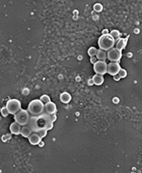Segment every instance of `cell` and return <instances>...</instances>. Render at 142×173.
<instances>
[{
	"mask_svg": "<svg viewBox=\"0 0 142 173\" xmlns=\"http://www.w3.org/2000/svg\"><path fill=\"white\" fill-rule=\"evenodd\" d=\"M53 120L50 114L44 113L38 116H31L28 125L33 132L38 133L41 131H49L53 128Z\"/></svg>",
	"mask_w": 142,
	"mask_h": 173,
	"instance_id": "6da1fadb",
	"label": "cell"
},
{
	"mask_svg": "<svg viewBox=\"0 0 142 173\" xmlns=\"http://www.w3.org/2000/svg\"><path fill=\"white\" fill-rule=\"evenodd\" d=\"M44 106L45 104L40 99H36V100H32L29 103L27 110L31 115L38 116L44 113Z\"/></svg>",
	"mask_w": 142,
	"mask_h": 173,
	"instance_id": "7a4b0ae2",
	"label": "cell"
},
{
	"mask_svg": "<svg viewBox=\"0 0 142 173\" xmlns=\"http://www.w3.org/2000/svg\"><path fill=\"white\" fill-rule=\"evenodd\" d=\"M116 44V41L110 34L101 35L98 39V45L102 50H108L113 49L114 45Z\"/></svg>",
	"mask_w": 142,
	"mask_h": 173,
	"instance_id": "3957f363",
	"label": "cell"
},
{
	"mask_svg": "<svg viewBox=\"0 0 142 173\" xmlns=\"http://www.w3.org/2000/svg\"><path fill=\"white\" fill-rule=\"evenodd\" d=\"M15 121L16 123H18L19 125H27L29 121H30L31 116H30V113L28 112V110H25V109H21L20 112L15 115Z\"/></svg>",
	"mask_w": 142,
	"mask_h": 173,
	"instance_id": "277c9868",
	"label": "cell"
},
{
	"mask_svg": "<svg viewBox=\"0 0 142 173\" xmlns=\"http://www.w3.org/2000/svg\"><path fill=\"white\" fill-rule=\"evenodd\" d=\"M6 107H7L10 114L15 115L18 112L21 110V103L17 99H10L6 103Z\"/></svg>",
	"mask_w": 142,
	"mask_h": 173,
	"instance_id": "5b68a950",
	"label": "cell"
},
{
	"mask_svg": "<svg viewBox=\"0 0 142 173\" xmlns=\"http://www.w3.org/2000/svg\"><path fill=\"white\" fill-rule=\"evenodd\" d=\"M122 58V51L119 49L113 48L107 51V59L110 62H118Z\"/></svg>",
	"mask_w": 142,
	"mask_h": 173,
	"instance_id": "8992f818",
	"label": "cell"
},
{
	"mask_svg": "<svg viewBox=\"0 0 142 173\" xmlns=\"http://www.w3.org/2000/svg\"><path fill=\"white\" fill-rule=\"evenodd\" d=\"M107 63L103 61H98L95 64H94V71L96 74H100L104 76L107 73Z\"/></svg>",
	"mask_w": 142,
	"mask_h": 173,
	"instance_id": "52a82bcc",
	"label": "cell"
},
{
	"mask_svg": "<svg viewBox=\"0 0 142 173\" xmlns=\"http://www.w3.org/2000/svg\"><path fill=\"white\" fill-rule=\"evenodd\" d=\"M120 70L121 67L118 62H110L107 65V73L112 76L118 75Z\"/></svg>",
	"mask_w": 142,
	"mask_h": 173,
	"instance_id": "ba28073f",
	"label": "cell"
},
{
	"mask_svg": "<svg viewBox=\"0 0 142 173\" xmlns=\"http://www.w3.org/2000/svg\"><path fill=\"white\" fill-rule=\"evenodd\" d=\"M57 112V107H56V105L52 102H49L48 103H46L44 106V113H47L50 115L52 114L56 113Z\"/></svg>",
	"mask_w": 142,
	"mask_h": 173,
	"instance_id": "9c48e42d",
	"label": "cell"
},
{
	"mask_svg": "<svg viewBox=\"0 0 142 173\" xmlns=\"http://www.w3.org/2000/svg\"><path fill=\"white\" fill-rule=\"evenodd\" d=\"M128 37H129V36H128V37H126V38H120V39L116 42V44H115V45H116V49H119L120 51L126 48V45H127Z\"/></svg>",
	"mask_w": 142,
	"mask_h": 173,
	"instance_id": "30bf717a",
	"label": "cell"
},
{
	"mask_svg": "<svg viewBox=\"0 0 142 173\" xmlns=\"http://www.w3.org/2000/svg\"><path fill=\"white\" fill-rule=\"evenodd\" d=\"M41 137H40V136L38 135V133H32L31 135L30 136H29L28 140H29V142L31 143V145H38L40 142H41Z\"/></svg>",
	"mask_w": 142,
	"mask_h": 173,
	"instance_id": "8fae6325",
	"label": "cell"
},
{
	"mask_svg": "<svg viewBox=\"0 0 142 173\" xmlns=\"http://www.w3.org/2000/svg\"><path fill=\"white\" fill-rule=\"evenodd\" d=\"M21 128L22 127L21 126V125H19V124L16 123L15 121V122H13L10 125V132L12 134H14V135H19V134H21Z\"/></svg>",
	"mask_w": 142,
	"mask_h": 173,
	"instance_id": "7c38bea8",
	"label": "cell"
},
{
	"mask_svg": "<svg viewBox=\"0 0 142 173\" xmlns=\"http://www.w3.org/2000/svg\"><path fill=\"white\" fill-rule=\"evenodd\" d=\"M32 130L31 129V127L29 125H24L21 128V135L23 137H27L29 138V136L32 134Z\"/></svg>",
	"mask_w": 142,
	"mask_h": 173,
	"instance_id": "4fadbf2b",
	"label": "cell"
},
{
	"mask_svg": "<svg viewBox=\"0 0 142 173\" xmlns=\"http://www.w3.org/2000/svg\"><path fill=\"white\" fill-rule=\"evenodd\" d=\"M92 79H93V82H94V84H96V85H101L104 83V76L103 75H100V74H94L93 76V78H92Z\"/></svg>",
	"mask_w": 142,
	"mask_h": 173,
	"instance_id": "5bb4252c",
	"label": "cell"
},
{
	"mask_svg": "<svg viewBox=\"0 0 142 173\" xmlns=\"http://www.w3.org/2000/svg\"><path fill=\"white\" fill-rule=\"evenodd\" d=\"M60 102L63 103H68L71 102L72 96L68 92H63V93L60 94Z\"/></svg>",
	"mask_w": 142,
	"mask_h": 173,
	"instance_id": "9a60e30c",
	"label": "cell"
},
{
	"mask_svg": "<svg viewBox=\"0 0 142 173\" xmlns=\"http://www.w3.org/2000/svg\"><path fill=\"white\" fill-rule=\"evenodd\" d=\"M96 58H97L99 61L105 62V60L107 59V53L105 52V50H102V49H99L97 50V54H96Z\"/></svg>",
	"mask_w": 142,
	"mask_h": 173,
	"instance_id": "2e32d148",
	"label": "cell"
},
{
	"mask_svg": "<svg viewBox=\"0 0 142 173\" xmlns=\"http://www.w3.org/2000/svg\"><path fill=\"white\" fill-rule=\"evenodd\" d=\"M110 35L112 36V38L115 39V41H118V40L120 39V33H119L118 30H116V29H114V30H112L111 32H110Z\"/></svg>",
	"mask_w": 142,
	"mask_h": 173,
	"instance_id": "e0dca14e",
	"label": "cell"
},
{
	"mask_svg": "<svg viewBox=\"0 0 142 173\" xmlns=\"http://www.w3.org/2000/svg\"><path fill=\"white\" fill-rule=\"evenodd\" d=\"M97 50L98 49L95 48V47H90V48L88 49V55H89L90 57L93 56H96V54H97Z\"/></svg>",
	"mask_w": 142,
	"mask_h": 173,
	"instance_id": "ac0fdd59",
	"label": "cell"
},
{
	"mask_svg": "<svg viewBox=\"0 0 142 173\" xmlns=\"http://www.w3.org/2000/svg\"><path fill=\"white\" fill-rule=\"evenodd\" d=\"M40 100H41L44 104H46V103L50 102V98H49V96L47 95H43L41 97H40Z\"/></svg>",
	"mask_w": 142,
	"mask_h": 173,
	"instance_id": "d6986e66",
	"label": "cell"
},
{
	"mask_svg": "<svg viewBox=\"0 0 142 173\" xmlns=\"http://www.w3.org/2000/svg\"><path fill=\"white\" fill-rule=\"evenodd\" d=\"M94 10L96 11V12H100L101 10H103V6L101 4H95L94 5Z\"/></svg>",
	"mask_w": 142,
	"mask_h": 173,
	"instance_id": "ffe728a7",
	"label": "cell"
},
{
	"mask_svg": "<svg viewBox=\"0 0 142 173\" xmlns=\"http://www.w3.org/2000/svg\"><path fill=\"white\" fill-rule=\"evenodd\" d=\"M118 75L120 76L121 78H124L127 77V71H126L125 69L121 68V70H120V72H119Z\"/></svg>",
	"mask_w": 142,
	"mask_h": 173,
	"instance_id": "44dd1931",
	"label": "cell"
},
{
	"mask_svg": "<svg viewBox=\"0 0 142 173\" xmlns=\"http://www.w3.org/2000/svg\"><path fill=\"white\" fill-rule=\"evenodd\" d=\"M9 111H8V109H7V107H2V109H1V114H2V116H4V117H7L9 115Z\"/></svg>",
	"mask_w": 142,
	"mask_h": 173,
	"instance_id": "7402d4cb",
	"label": "cell"
},
{
	"mask_svg": "<svg viewBox=\"0 0 142 173\" xmlns=\"http://www.w3.org/2000/svg\"><path fill=\"white\" fill-rule=\"evenodd\" d=\"M47 130H44V131H39L38 132V135L40 136V137H41L42 139L44 137V136H46V135H47Z\"/></svg>",
	"mask_w": 142,
	"mask_h": 173,
	"instance_id": "603a6c76",
	"label": "cell"
},
{
	"mask_svg": "<svg viewBox=\"0 0 142 173\" xmlns=\"http://www.w3.org/2000/svg\"><path fill=\"white\" fill-rule=\"evenodd\" d=\"M98 59L96 58V56H93V57H90V62H91L92 64H95L96 62H98L97 61Z\"/></svg>",
	"mask_w": 142,
	"mask_h": 173,
	"instance_id": "cb8c5ba5",
	"label": "cell"
},
{
	"mask_svg": "<svg viewBox=\"0 0 142 173\" xmlns=\"http://www.w3.org/2000/svg\"><path fill=\"white\" fill-rule=\"evenodd\" d=\"M107 34H110L108 29H104V30L102 31V35H107Z\"/></svg>",
	"mask_w": 142,
	"mask_h": 173,
	"instance_id": "d4e9b609",
	"label": "cell"
},
{
	"mask_svg": "<svg viewBox=\"0 0 142 173\" xmlns=\"http://www.w3.org/2000/svg\"><path fill=\"white\" fill-rule=\"evenodd\" d=\"M113 78H114V80H116V81H118V80H120L121 79V78H120V76L118 75H115V76H113Z\"/></svg>",
	"mask_w": 142,
	"mask_h": 173,
	"instance_id": "484cf974",
	"label": "cell"
},
{
	"mask_svg": "<svg viewBox=\"0 0 142 173\" xmlns=\"http://www.w3.org/2000/svg\"><path fill=\"white\" fill-rule=\"evenodd\" d=\"M51 117H52V120H53V122H55V121L56 120V119H57V117H56V113H55V114H52V115H51Z\"/></svg>",
	"mask_w": 142,
	"mask_h": 173,
	"instance_id": "4316f807",
	"label": "cell"
},
{
	"mask_svg": "<svg viewBox=\"0 0 142 173\" xmlns=\"http://www.w3.org/2000/svg\"><path fill=\"white\" fill-rule=\"evenodd\" d=\"M89 84H90V85H92L94 84V82H93V79H91V80H89Z\"/></svg>",
	"mask_w": 142,
	"mask_h": 173,
	"instance_id": "83f0119b",
	"label": "cell"
},
{
	"mask_svg": "<svg viewBox=\"0 0 142 173\" xmlns=\"http://www.w3.org/2000/svg\"><path fill=\"white\" fill-rule=\"evenodd\" d=\"M44 142H42V141H41V142H40V143H39L40 147H43V146H44Z\"/></svg>",
	"mask_w": 142,
	"mask_h": 173,
	"instance_id": "f1b7e54d",
	"label": "cell"
}]
</instances>
